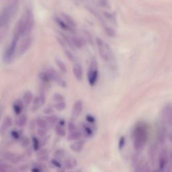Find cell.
Returning a JSON list of instances; mask_svg holds the SVG:
<instances>
[{"label":"cell","mask_w":172,"mask_h":172,"mask_svg":"<svg viewBox=\"0 0 172 172\" xmlns=\"http://www.w3.org/2000/svg\"><path fill=\"white\" fill-rule=\"evenodd\" d=\"M99 72L98 69V62L93 58L90 62L89 67L88 74H87V79L90 86H93L96 85L98 79Z\"/></svg>","instance_id":"3"},{"label":"cell","mask_w":172,"mask_h":172,"mask_svg":"<svg viewBox=\"0 0 172 172\" xmlns=\"http://www.w3.org/2000/svg\"><path fill=\"white\" fill-rule=\"evenodd\" d=\"M33 99V94L30 91H26L23 95V103L24 105H29Z\"/></svg>","instance_id":"19"},{"label":"cell","mask_w":172,"mask_h":172,"mask_svg":"<svg viewBox=\"0 0 172 172\" xmlns=\"http://www.w3.org/2000/svg\"><path fill=\"white\" fill-rule=\"evenodd\" d=\"M169 157L168 153L166 149H163L161 152L159 154V171H165V168L167 167L168 164Z\"/></svg>","instance_id":"8"},{"label":"cell","mask_w":172,"mask_h":172,"mask_svg":"<svg viewBox=\"0 0 172 172\" xmlns=\"http://www.w3.org/2000/svg\"><path fill=\"white\" fill-rule=\"evenodd\" d=\"M96 44H97V46H98L99 54V56H100V57L104 61L106 62H108L109 59H108L107 50H106V43L103 41L101 39L97 38Z\"/></svg>","instance_id":"6"},{"label":"cell","mask_w":172,"mask_h":172,"mask_svg":"<svg viewBox=\"0 0 172 172\" xmlns=\"http://www.w3.org/2000/svg\"><path fill=\"white\" fill-rule=\"evenodd\" d=\"M3 157H4L5 160L10 161L11 162H14L17 163L20 161V157L19 156H17L16 155H15L14 153H12L11 152H5L4 156Z\"/></svg>","instance_id":"16"},{"label":"cell","mask_w":172,"mask_h":172,"mask_svg":"<svg viewBox=\"0 0 172 172\" xmlns=\"http://www.w3.org/2000/svg\"><path fill=\"white\" fill-rule=\"evenodd\" d=\"M76 125H75L73 122L72 121H69L68 123V130H69V132H72V131L76 130Z\"/></svg>","instance_id":"46"},{"label":"cell","mask_w":172,"mask_h":172,"mask_svg":"<svg viewBox=\"0 0 172 172\" xmlns=\"http://www.w3.org/2000/svg\"><path fill=\"white\" fill-rule=\"evenodd\" d=\"M32 145H33V149L34 151H38V150L40 149V143L39 140L36 138V137H32Z\"/></svg>","instance_id":"32"},{"label":"cell","mask_w":172,"mask_h":172,"mask_svg":"<svg viewBox=\"0 0 172 172\" xmlns=\"http://www.w3.org/2000/svg\"><path fill=\"white\" fill-rule=\"evenodd\" d=\"M18 40H19V39L14 36L10 46L6 49L4 55V61L6 63H10V62L13 61L15 55V51H16Z\"/></svg>","instance_id":"4"},{"label":"cell","mask_w":172,"mask_h":172,"mask_svg":"<svg viewBox=\"0 0 172 172\" xmlns=\"http://www.w3.org/2000/svg\"><path fill=\"white\" fill-rule=\"evenodd\" d=\"M55 107L58 111H62V110H65V108H66V103H65L64 100L58 102L56 103V104L55 105Z\"/></svg>","instance_id":"30"},{"label":"cell","mask_w":172,"mask_h":172,"mask_svg":"<svg viewBox=\"0 0 172 172\" xmlns=\"http://www.w3.org/2000/svg\"><path fill=\"white\" fill-rule=\"evenodd\" d=\"M57 41H58L59 45L61 46V47H62L64 49H67V45L66 44V42H65V41L63 39H61V38H59V37H57Z\"/></svg>","instance_id":"44"},{"label":"cell","mask_w":172,"mask_h":172,"mask_svg":"<svg viewBox=\"0 0 172 172\" xmlns=\"http://www.w3.org/2000/svg\"><path fill=\"white\" fill-rule=\"evenodd\" d=\"M83 102L81 101V99L77 100L76 102H75L73 106V108H72V116H73V117L76 118L79 116L83 111Z\"/></svg>","instance_id":"10"},{"label":"cell","mask_w":172,"mask_h":172,"mask_svg":"<svg viewBox=\"0 0 172 172\" xmlns=\"http://www.w3.org/2000/svg\"><path fill=\"white\" fill-rule=\"evenodd\" d=\"M2 113V106H0V118H1Z\"/></svg>","instance_id":"52"},{"label":"cell","mask_w":172,"mask_h":172,"mask_svg":"<svg viewBox=\"0 0 172 172\" xmlns=\"http://www.w3.org/2000/svg\"><path fill=\"white\" fill-rule=\"evenodd\" d=\"M167 136V130H166V126L165 124L163 123L159 129L158 132V140L159 143L161 145H164L166 140V137Z\"/></svg>","instance_id":"12"},{"label":"cell","mask_w":172,"mask_h":172,"mask_svg":"<svg viewBox=\"0 0 172 172\" xmlns=\"http://www.w3.org/2000/svg\"><path fill=\"white\" fill-rule=\"evenodd\" d=\"M148 127L145 123L137 124L133 131V145L137 152L141 151L148 139Z\"/></svg>","instance_id":"1"},{"label":"cell","mask_w":172,"mask_h":172,"mask_svg":"<svg viewBox=\"0 0 172 172\" xmlns=\"http://www.w3.org/2000/svg\"><path fill=\"white\" fill-rule=\"evenodd\" d=\"M51 164L54 165L55 167H57V168H61L62 167V165L59 161V159H52L51 160Z\"/></svg>","instance_id":"41"},{"label":"cell","mask_w":172,"mask_h":172,"mask_svg":"<svg viewBox=\"0 0 172 172\" xmlns=\"http://www.w3.org/2000/svg\"><path fill=\"white\" fill-rule=\"evenodd\" d=\"M39 152H38V159L39 160L41 161H45L48 159V155H49V153L47 150L46 149H43L41 150H38Z\"/></svg>","instance_id":"21"},{"label":"cell","mask_w":172,"mask_h":172,"mask_svg":"<svg viewBox=\"0 0 172 172\" xmlns=\"http://www.w3.org/2000/svg\"><path fill=\"white\" fill-rule=\"evenodd\" d=\"M27 123V116L25 114H19L18 117L17 118L16 120H15V124L18 126L19 127H23L26 125Z\"/></svg>","instance_id":"18"},{"label":"cell","mask_w":172,"mask_h":172,"mask_svg":"<svg viewBox=\"0 0 172 172\" xmlns=\"http://www.w3.org/2000/svg\"><path fill=\"white\" fill-rule=\"evenodd\" d=\"M21 144L24 147H26L30 145V139L28 137H24V138L22 139Z\"/></svg>","instance_id":"45"},{"label":"cell","mask_w":172,"mask_h":172,"mask_svg":"<svg viewBox=\"0 0 172 172\" xmlns=\"http://www.w3.org/2000/svg\"><path fill=\"white\" fill-rule=\"evenodd\" d=\"M42 106L41 101H40V97L39 96H36L34 98V99H33V110H37L39 109L40 106Z\"/></svg>","instance_id":"29"},{"label":"cell","mask_w":172,"mask_h":172,"mask_svg":"<svg viewBox=\"0 0 172 172\" xmlns=\"http://www.w3.org/2000/svg\"><path fill=\"white\" fill-rule=\"evenodd\" d=\"M39 77L40 80L43 81L44 83H49L50 81H52L51 77H50V75L49 74L47 71L41 72V73H40L39 74Z\"/></svg>","instance_id":"23"},{"label":"cell","mask_w":172,"mask_h":172,"mask_svg":"<svg viewBox=\"0 0 172 172\" xmlns=\"http://www.w3.org/2000/svg\"><path fill=\"white\" fill-rule=\"evenodd\" d=\"M73 73L74 75V77H76V79L77 81H82L83 77V71L82 66H81V64L76 62V63L73 65Z\"/></svg>","instance_id":"11"},{"label":"cell","mask_w":172,"mask_h":172,"mask_svg":"<svg viewBox=\"0 0 172 172\" xmlns=\"http://www.w3.org/2000/svg\"><path fill=\"white\" fill-rule=\"evenodd\" d=\"M55 62H56V64H57V67L59 68V69L61 70V71H62V73H67V67L63 61H61V59H56Z\"/></svg>","instance_id":"25"},{"label":"cell","mask_w":172,"mask_h":172,"mask_svg":"<svg viewBox=\"0 0 172 172\" xmlns=\"http://www.w3.org/2000/svg\"><path fill=\"white\" fill-rule=\"evenodd\" d=\"M54 155H55V159H59H59H62V157H64L65 151H64L63 149H59L56 150Z\"/></svg>","instance_id":"33"},{"label":"cell","mask_w":172,"mask_h":172,"mask_svg":"<svg viewBox=\"0 0 172 172\" xmlns=\"http://www.w3.org/2000/svg\"><path fill=\"white\" fill-rule=\"evenodd\" d=\"M62 16L64 18L65 22H66L69 26H71V28H74L76 26V22H75V21L72 19L70 16H69V15L66 14H62Z\"/></svg>","instance_id":"28"},{"label":"cell","mask_w":172,"mask_h":172,"mask_svg":"<svg viewBox=\"0 0 172 172\" xmlns=\"http://www.w3.org/2000/svg\"><path fill=\"white\" fill-rule=\"evenodd\" d=\"M12 125V119L10 116H7L5 118L4 122L2 124L1 127H0V134L1 135H4Z\"/></svg>","instance_id":"13"},{"label":"cell","mask_w":172,"mask_h":172,"mask_svg":"<svg viewBox=\"0 0 172 172\" xmlns=\"http://www.w3.org/2000/svg\"><path fill=\"white\" fill-rule=\"evenodd\" d=\"M55 132L58 136L61 137H63L65 136V134H66V131H65L64 127L59 124H57V126H55Z\"/></svg>","instance_id":"27"},{"label":"cell","mask_w":172,"mask_h":172,"mask_svg":"<svg viewBox=\"0 0 172 172\" xmlns=\"http://www.w3.org/2000/svg\"><path fill=\"white\" fill-rule=\"evenodd\" d=\"M39 97H40V101H41L42 105L45 104V103L46 102V93H45V89H40Z\"/></svg>","instance_id":"38"},{"label":"cell","mask_w":172,"mask_h":172,"mask_svg":"<svg viewBox=\"0 0 172 172\" xmlns=\"http://www.w3.org/2000/svg\"><path fill=\"white\" fill-rule=\"evenodd\" d=\"M37 133H38L40 137H45L46 136V133H47V129H39V128H38V130H37Z\"/></svg>","instance_id":"42"},{"label":"cell","mask_w":172,"mask_h":172,"mask_svg":"<svg viewBox=\"0 0 172 172\" xmlns=\"http://www.w3.org/2000/svg\"><path fill=\"white\" fill-rule=\"evenodd\" d=\"M53 112V109L52 108H46L45 110V113L46 114H51Z\"/></svg>","instance_id":"49"},{"label":"cell","mask_w":172,"mask_h":172,"mask_svg":"<svg viewBox=\"0 0 172 172\" xmlns=\"http://www.w3.org/2000/svg\"><path fill=\"white\" fill-rule=\"evenodd\" d=\"M45 120L46 122H47L48 126L49 125H51V126H52V125H54L55 124L57 123L58 117L56 115H50L46 117Z\"/></svg>","instance_id":"26"},{"label":"cell","mask_w":172,"mask_h":172,"mask_svg":"<svg viewBox=\"0 0 172 172\" xmlns=\"http://www.w3.org/2000/svg\"><path fill=\"white\" fill-rule=\"evenodd\" d=\"M36 124L39 129H48L47 122L46 121L45 119H43V118H37L36 120Z\"/></svg>","instance_id":"24"},{"label":"cell","mask_w":172,"mask_h":172,"mask_svg":"<svg viewBox=\"0 0 172 172\" xmlns=\"http://www.w3.org/2000/svg\"><path fill=\"white\" fill-rule=\"evenodd\" d=\"M53 99H54V100L56 102L63 101L64 99H65L63 96H62V94H61V93H55L54 96H53Z\"/></svg>","instance_id":"37"},{"label":"cell","mask_w":172,"mask_h":172,"mask_svg":"<svg viewBox=\"0 0 172 172\" xmlns=\"http://www.w3.org/2000/svg\"><path fill=\"white\" fill-rule=\"evenodd\" d=\"M71 40L75 47H76L77 49H81L83 47V42L82 40H81V39L79 38V37L73 36L71 38Z\"/></svg>","instance_id":"22"},{"label":"cell","mask_w":172,"mask_h":172,"mask_svg":"<svg viewBox=\"0 0 172 172\" xmlns=\"http://www.w3.org/2000/svg\"><path fill=\"white\" fill-rule=\"evenodd\" d=\"M125 144H126V139L124 136L121 137L119 140V142H118V149L120 150H122L125 146Z\"/></svg>","instance_id":"39"},{"label":"cell","mask_w":172,"mask_h":172,"mask_svg":"<svg viewBox=\"0 0 172 172\" xmlns=\"http://www.w3.org/2000/svg\"><path fill=\"white\" fill-rule=\"evenodd\" d=\"M55 20L56 22L57 23V24L62 29H63L66 31H69V32H73V28H71V26H69V25L66 22H65L64 21L61 20V19H59V18H56Z\"/></svg>","instance_id":"20"},{"label":"cell","mask_w":172,"mask_h":172,"mask_svg":"<svg viewBox=\"0 0 172 172\" xmlns=\"http://www.w3.org/2000/svg\"><path fill=\"white\" fill-rule=\"evenodd\" d=\"M11 134H12V137L15 139H20V133L18 130H12Z\"/></svg>","instance_id":"47"},{"label":"cell","mask_w":172,"mask_h":172,"mask_svg":"<svg viewBox=\"0 0 172 172\" xmlns=\"http://www.w3.org/2000/svg\"><path fill=\"white\" fill-rule=\"evenodd\" d=\"M47 72L50 75L51 80L55 81L59 86L63 87V88L67 87V84L66 83V81L62 79V78L60 76V75L58 73V72L55 70L54 69H48Z\"/></svg>","instance_id":"5"},{"label":"cell","mask_w":172,"mask_h":172,"mask_svg":"<svg viewBox=\"0 0 172 172\" xmlns=\"http://www.w3.org/2000/svg\"><path fill=\"white\" fill-rule=\"evenodd\" d=\"M32 40H33L31 37H26V39H24L21 42L18 51V55H22L24 53L26 52L29 49L31 45H32Z\"/></svg>","instance_id":"9"},{"label":"cell","mask_w":172,"mask_h":172,"mask_svg":"<svg viewBox=\"0 0 172 172\" xmlns=\"http://www.w3.org/2000/svg\"><path fill=\"white\" fill-rule=\"evenodd\" d=\"M64 52L65 55L66 56L67 58L71 62H74L76 61V58H75V56L73 55V53H72L70 51H69L67 49H64Z\"/></svg>","instance_id":"35"},{"label":"cell","mask_w":172,"mask_h":172,"mask_svg":"<svg viewBox=\"0 0 172 172\" xmlns=\"http://www.w3.org/2000/svg\"><path fill=\"white\" fill-rule=\"evenodd\" d=\"M12 10L11 8H6L0 13V40L4 37L6 29L11 20Z\"/></svg>","instance_id":"2"},{"label":"cell","mask_w":172,"mask_h":172,"mask_svg":"<svg viewBox=\"0 0 172 172\" xmlns=\"http://www.w3.org/2000/svg\"><path fill=\"white\" fill-rule=\"evenodd\" d=\"M41 169H40L39 167H34V168L32 169V171H36V172H39V171H41Z\"/></svg>","instance_id":"50"},{"label":"cell","mask_w":172,"mask_h":172,"mask_svg":"<svg viewBox=\"0 0 172 172\" xmlns=\"http://www.w3.org/2000/svg\"><path fill=\"white\" fill-rule=\"evenodd\" d=\"M9 170V166L4 164H0V172L7 171Z\"/></svg>","instance_id":"48"},{"label":"cell","mask_w":172,"mask_h":172,"mask_svg":"<svg viewBox=\"0 0 172 172\" xmlns=\"http://www.w3.org/2000/svg\"><path fill=\"white\" fill-rule=\"evenodd\" d=\"M73 161H72L71 159H65V162H64V165H65V167L68 169V170H71V169H73L75 165V164H73Z\"/></svg>","instance_id":"36"},{"label":"cell","mask_w":172,"mask_h":172,"mask_svg":"<svg viewBox=\"0 0 172 172\" xmlns=\"http://www.w3.org/2000/svg\"><path fill=\"white\" fill-rule=\"evenodd\" d=\"M84 145H85V141L83 140H78L77 141L72 143L70 145V149L72 151L78 153L80 152L83 149Z\"/></svg>","instance_id":"14"},{"label":"cell","mask_w":172,"mask_h":172,"mask_svg":"<svg viewBox=\"0 0 172 172\" xmlns=\"http://www.w3.org/2000/svg\"><path fill=\"white\" fill-rule=\"evenodd\" d=\"M83 129L84 133H85L86 134V135H87V137H92L93 135V130L90 126H87V125H86V124H83Z\"/></svg>","instance_id":"31"},{"label":"cell","mask_w":172,"mask_h":172,"mask_svg":"<svg viewBox=\"0 0 172 172\" xmlns=\"http://www.w3.org/2000/svg\"><path fill=\"white\" fill-rule=\"evenodd\" d=\"M162 117L164 123L171 126L172 121V110L171 105L170 104H167L165 106L164 108L163 109Z\"/></svg>","instance_id":"7"},{"label":"cell","mask_w":172,"mask_h":172,"mask_svg":"<svg viewBox=\"0 0 172 172\" xmlns=\"http://www.w3.org/2000/svg\"><path fill=\"white\" fill-rule=\"evenodd\" d=\"M59 125H61V126H63L65 125V121L63 120H59Z\"/></svg>","instance_id":"51"},{"label":"cell","mask_w":172,"mask_h":172,"mask_svg":"<svg viewBox=\"0 0 172 172\" xmlns=\"http://www.w3.org/2000/svg\"><path fill=\"white\" fill-rule=\"evenodd\" d=\"M61 34L62 35V38H63V39H64V40L65 41V42H66L67 46H69V47H70L72 50H74L75 46H73V43H72L71 40V39L69 38V37L67 36V35H65V34Z\"/></svg>","instance_id":"34"},{"label":"cell","mask_w":172,"mask_h":172,"mask_svg":"<svg viewBox=\"0 0 172 172\" xmlns=\"http://www.w3.org/2000/svg\"><path fill=\"white\" fill-rule=\"evenodd\" d=\"M106 30V32L107 33V34L108 36H110L111 37H114L116 36V32L113 30L110 29V28H108V27H106L105 29Z\"/></svg>","instance_id":"40"},{"label":"cell","mask_w":172,"mask_h":172,"mask_svg":"<svg viewBox=\"0 0 172 172\" xmlns=\"http://www.w3.org/2000/svg\"><path fill=\"white\" fill-rule=\"evenodd\" d=\"M86 120L87 123H89L90 124H94L96 123V118L92 115L87 114L86 116Z\"/></svg>","instance_id":"43"},{"label":"cell","mask_w":172,"mask_h":172,"mask_svg":"<svg viewBox=\"0 0 172 172\" xmlns=\"http://www.w3.org/2000/svg\"><path fill=\"white\" fill-rule=\"evenodd\" d=\"M82 134L80 131L78 130H73L72 132H70V133L68 134L67 136V140L69 141H72V140H77L81 139Z\"/></svg>","instance_id":"17"},{"label":"cell","mask_w":172,"mask_h":172,"mask_svg":"<svg viewBox=\"0 0 172 172\" xmlns=\"http://www.w3.org/2000/svg\"><path fill=\"white\" fill-rule=\"evenodd\" d=\"M24 107V103L20 99H17L13 104V110L16 115H19L22 113Z\"/></svg>","instance_id":"15"}]
</instances>
